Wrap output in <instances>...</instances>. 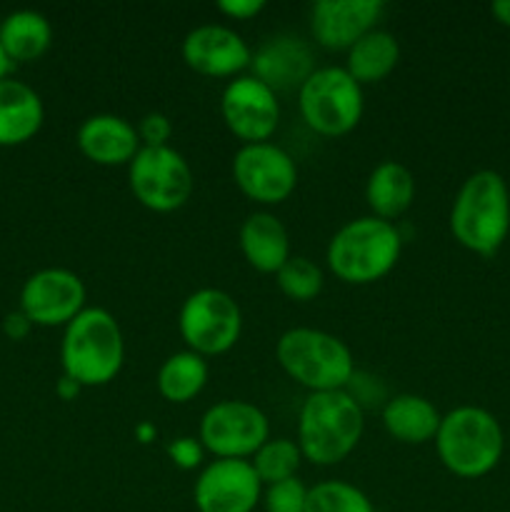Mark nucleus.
Wrapping results in <instances>:
<instances>
[{
  "label": "nucleus",
  "instance_id": "4468645a",
  "mask_svg": "<svg viewBox=\"0 0 510 512\" xmlns=\"http://www.w3.org/2000/svg\"><path fill=\"white\" fill-rule=\"evenodd\" d=\"M263 500V483L250 460L215 458L193 485L198 512H253Z\"/></svg>",
  "mask_w": 510,
  "mask_h": 512
},
{
  "label": "nucleus",
  "instance_id": "7ed1b4c3",
  "mask_svg": "<svg viewBox=\"0 0 510 512\" xmlns=\"http://www.w3.org/2000/svg\"><path fill=\"white\" fill-rule=\"evenodd\" d=\"M363 405L350 390L310 393L298 415V448L313 465H338L363 438Z\"/></svg>",
  "mask_w": 510,
  "mask_h": 512
},
{
  "label": "nucleus",
  "instance_id": "c85d7f7f",
  "mask_svg": "<svg viewBox=\"0 0 510 512\" xmlns=\"http://www.w3.org/2000/svg\"><path fill=\"white\" fill-rule=\"evenodd\" d=\"M305 500H308V488L298 478L265 485L263 490L265 512H305Z\"/></svg>",
  "mask_w": 510,
  "mask_h": 512
},
{
  "label": "nucleus",
  "instance_id": "473e14b6",
  "mask_svg": "<svg viewBox=\"0 0 510 512\" xmlns=\"http://www.w3.org/2000/svg\"><path fill=\"white\" fill-rule=\"evenodd\" d=\"M30 330H33V323H30V320L25 318V313H20V310H15V313L5 315V320H3V333L8 335L10 340H23V338H28Z\"/></svg>",
  "mask_w": 510,
  "mask_h": 512
},
{
  "label": "nucleus",
  "instance_id": "412c9836",
  "mask_svg": "<svg viewBox=\"0 0 510 512\" xmlns=\"http://www.w3.org/2000/svg\"><path fill=\"white\" fill-rule=\"evenodd\" d=\"M440 410L428 398L415 393H400L383 408V425L390 438L405 445H425L435 440L440 428Z\"/></svg>",
  "mask_w": 510,
  "mask_h": 512
},
{
  "label": "nucleus",
  "instance_id": "20e7f679",
  "mask_svg": "<svg viewBox=\"0 0 510 512\" xmlns=\"http://www.w3.org/2000/svg\"><path fill=\"white\" fill-rule=\"evenodd\" d=\"M435 450H438L440 463L455 478H485L503 460V425L490 410L478 408V405H460L440 420Z\"/></svg>",
  "mask_w": 510,
  "mask_h": 512
},
{
  "label": "nucleus",
  "instance_id": "a878e982",
  "mask_svg": "<svg viewBox=\"0 0 510 512\" xmlns=\"http://www.w3.org/2000/svg\"><path fill=\"white\" fill-rule=\"evenodd\" d=\"M255 473H258L260 483L275 485L283 480L298 478V468L303 463V453H300L298 443L290 438H270L258 453L250 458Z\"/></svg>",
  "mask_w": 510,
  "mask_h": 512
},
{
  "label": "nucleus",
  "instance_id": "c756f323",
  "mask_svg": "<svg viewBox=\"0 0 510 512\" xmlns=\"http://www.w3.org/2000/svg\"><path fill=\"white\" fill-rule=\"evenodd\" d=\"M135 130H138V138L143 148H165L168 140L173 138V123H170L168 115L158 113V110L145 113L140 118V123L135 125Z\"/></svg>",
  "mask_w": 510,
  "mask_h": 512
},
{
  "label": "nucleus",
  "instance_id": "9d476101",
  "mask_svg": "<svg viewBox=\"0 0 510 512\" xmlns=\"http://www.w3.org/2000/svg\"><path fill=\"white\" fill-rule=\"evenodd\" d=\"M198 440L215 458L250 460L270 440L268 415L248 400H220L200 418Z\"/></svg>",
  "mask_w": 510,
  "mask_h": 512
},
{
  "label": "nucleus",
  "instance_id": "b1692460",
  "mask_svg": "<svg viewBox=\"0 0 510 512\" xmlns=\"http://www.w3.org/2000/svg\"><path fill=\"white\" fill-rule=\"evenodd\" d=\"M53 43L50 20L38 10H15L0 23V45L10 63H33Z\"/></svg>",
  "mask_w": 510,
  "mask_h": 512
},
{
  "label": "nucleus",
  "instance_id": "f03ea898",
  "mask_svg": "<svg viewBox=\"0 0 510 512\" xmlns=\"http://www.w3.org/2000/svg\"><path fill=\"white\" fill-rule=\"evenodd\" d=\"M63 375L80 388H100L118 378L125 363V340L118 320L105 308H85L65 325L60 343Z\"/></svg>",
  "mask_w": 510,
  "mask_h": 512
},
{
  "label": "nucleus",
  "instance_id": "1a4fd4ad",
  "mask_svg": "<svg viewBox=\"0 0 510 512\" xmlns=\"http://www.w3.org/2000/svg\"><path fill=\"white\" fill-rule=\"evenodd\" d=\"M135 200L153 213H173L190 200L195 178L190 163L175 148H140L128 165Z\"/></svg>",
  "mask_w": 510,
  "mask_h": 512
},
{
  "label": "nucleus",
  "instance_id": "0eeeda50",
  "mask_svg": "<svg viewBox=\"0 0 510 512\" xmlns=\"http://www.w3.org/2000/svg\"><path fill=\"white\" fill-rule=\"evenodd\" d=\"M363 85L340 65L315 68L298 88V110L310 130L325 138L350 133L363 118Z\"/></svg>",
  "mask_w": 510,
  "mask_h": 512
},
{
  "label": "nucleus",
  "instance_id": "cd10ccee",
  "mask_svg": "<svg viewBox=\"0 0 510 512\" xmlns=\"http://www.w3.org/2000/svg\"><path fill=\"white\" fill-rule=\"evenodd\" d=\"M275 283L285 298L295 300V303H308V300L318 298L325 278L320 265H315L310 258L290 255L288 263L275 273Z\"/></svg>",
  "mask_w": 510,
  "mask_h": 512
},
{
  "label": "nucleus",
  "instance_id": "a211bd4d",
  "mask_svg": "<svg viewBox=\"0 0 510 512\" xmlns=\"http://www.w3.org/2000/svg\"><path fill=\"white\" fill-rule=\"evenodd\" d=\"M250 68L255 78L263 80L275 93L293 90L300 88L315 70L313 50L295 35H273L255 50Z\"/></svg>",
  "mask_w": 510,
  "mask_h": 512
},
{
  "label": "nucleus",
  "instance_id": "ddd939ff",
  "mask_svg": "<svg viewBox=\"0 0 510 512\" xmlns=\"http://www.w3.org/2000/svg\"><path fill=\"white\" fill-rule=\"evenodd\" d=\"M220 115L243 145L268 143L280 123L278 93L255 75H238L220 95Z\"/></svg>",
  "mask_w": 510,
  "mask_h": 512
},
{
  "label": "nucleus",
  "instance_id": "f257e3e1",
  "mask_svg": "<svg viewBox=\"0 0 510 512\" xmlns=\"http://www.w3.org/2000/svg\"><path fill=\"white\" fill-rule=\"evenodd\" d=\"M450 233L470 253L493 258L510 233V188L498 170H475L450 208Z\"/></svg>",
  "mask_w": 510,
  "mask_h": 512
},
{
  "label": "nucleus",
  "instance_id": "423d86ee",
  "mask_svg": "<svg viewBox=\"0 0 510 512\" xmlns=\"http://www.w3.org/2000/svg\"><path fill=\"white\" fill-rule=\"evenodd\" d=\"M280 368L310 393L345 390L355 375L348 345L318 328H290L275 343Z\"/></svg>",
  "mask_w": 510,
  "mask_h": 512
},
{
  "label": "nucleus",
  "instance_id": "4be33fe9",
  "mask_svg": "<svg viewBox=\"0 0 510 512\" xmlns=\"http://www.w3.org/2000/svg\"><path fill=\"white\" fill-rule=\"evenodd\" d=\"M365 200L375 218L393 223L415 200V178L410 168L398 160H383L375 165L365 183Z\"/></svg>",
  "mask_w": 510,
  "mask_h": 512
},
{
  "label": "nucleus",
  "instance_id": "6ab92c4d",
  "mask_svg": "<svg viewBox=\"0 0 510 512\" xmlns=\"http://www.w3.org/2000/svg\"><path fill=\"white\" fill-rule=\"evenodd\" d=\"M240 250L250 268L275 275L290 260V235L268 210H255L240 225Z\"/></svg>",
  "mask_w": 510,
  "mask_h": 512
},
{
  "label": "nucleus",
  "instance_id": "393cba45",
  "mask_svg": "<svg viewBox=\"0 0 510 512\" xmlns=\"http://www.w3.org/2000/svg\"><path fill=\"white\" fill-rule=\"evenodd\" d=\"M208 373V360L203 355L193 353V350H180L163 360L155 385L168 403L185 405L203 393Z\"/></svg>",
  "mask_w": 510,
  "mask_h": 512
},
{
  "label": "nucleus",
  "instance_id": "aec40b11",
  "mask_svg": "<svg viewBox=\"0 0 510 512\" xmlns=\"http://www.w3.org/2000/svg\"><path fill=\"white\" fill-rule=\"evenodd\" d=\"M45 108L40 95L20 80H0V145L28 143L43 128Z\"/></svg>",
  "mask_w": 510,
  "mask_h": 512
},
{
  "label": "nucleus",
  "instance_id": "f8f14e48",
  "mask_svg": "<svg viewBox=\"0 0 510 512\" xmlns=\"http://www.w3.org/2000/svg\"><path fill=\"white\" fill-rule=\"evenodd\" d=\"M88 290L80 275L68 268H43L30 275L20 288V313L33 325L65 328L88 305Z\"/></svg>",
  "mask_w": 510,
  "mask_h": 512
},
{
  "label": "nucleus",
  "instance_id": "9b49d317",
  "mask_svg": "<svg viewBox=\"0 0 510 512\" xmlns=\"http://www.w3.org/2000/svg\"><path fill=\"white\" fill-rule=\"evenodd\" d=\"M233 180L245 198L260 205H278L293 195L298 168L288 150L275 143L240 145L233 155Z\"/></svg>",
  "mask_w": 510,
  "mask_h": 512
},
{
  "label": "nucleus",
  "instance_id": "2eb2a0df",
  "mask_svg": "<svg viewBox=\"0 0 510 512\" xmlns=\"http://www.w3.org/2000/svg\"><path fill=\"white\" fill-rule=\"evenodd\" d=\"M183 60L205 78H238L250 68L253 50L243 35L220 23H205L190 30L183 40Z\"/></svg>",
  "mask_w": 510,
  "mask_h": 512
},
{
  "label": "nucleus",
  "instance_id": "72a5a7b5",
  "mask_svg": "<svg viewBox=\"0 0 510 512\" xmlns=\"http://www.w3.org/2000/svg\"><path fill=\"white\" fill-rule=\"evenodd\" d=\"M80 385L75 383V380H70L68 375H63V378L58 380V383H55V393H58V398L60 400H75L78 398V393H80Z\"/></svg>",
  "mask_w": 510,
  "mask_h": 512
},
{
  "label": "nucleus",
  "instance_id": "39448f33",
  "mask_svg": "<svg viewBox=\"0 0 510 512\" xmlns=\"http://www.w3.org/2000/svg\"><path fill=\"white\" fill-rule=\"evenodd\" d=\"M403 238L390 220L375 215L345 223L330 238L325 260L330 273L348 285H368L385 278L398 265Z\"/></svg>",
  "mask_w": 510,
  "mask_h": 512
},
{
  "label": "nucleus",
  "instance_id": "c9c22d12",
  "mask_svg": "<svg viewBox=\"0 0 510 512\" xmlns=\"http://www.w3.org/2000/svg\"><path fill=\"white\" fill-rule=\"evenodd\" d=\"M10 68H13V63H10V58H8V55H5L3 45H0V80L8 78Z\"/></svg>",
  "mask_w": 510,
  "mask_h": 512
},
{
  "label": "nucleus",
  "instance_id": "f704fd0d",
  "mask_svg": "<svg viewBox=\"0 0 510 512\" xmlns=\"http://www.w3.org/2000/svg\"><path fill=\"white\" fill-rule=\"evenodd\" d=\"M490 13H493V18L498 20L500 25L510 28V0H495V3L490 5Z\"/></svg>",
  "mask_w": 510,
  "mask_h": 512
},
{
  "label": "nucleus",
  "instance_id": "5701e85b",
  "mask_svg": "<svg viewBox=\"0 0 510 512\" xmlns=\"http://www.w3.org/2000/svg\"><path fill=\"white\" fill-rule=\"evenodd\" d=\"M345 53L348 58H345L343 68L348 70L350 78L360 85H373L393 73L400 60V45L393 33L373 28L358 43L350 45Z\"/></svg>",
  "mask_w": 510,
  "mask_h": 512
},
{
  "label": "nucleus",
  "instance_id": "f3484780",
  "mask_svg": "<svg viewBox=\"0 0 510 512\" xmlns=\"http://www.w3.org/2000/svg\"><path fill=\"white\" fill-rule=\"evenodd\" d=\"M80 153L95 165H130V160L143 148L138 130L123 115L95 113L80 123L75 133Z\"/></svg>",
  "mask_w": 510,
  "mask_h": 512
},
{
  "label": "nucleus",
  "instance_id": "7c9ffc66",
  "mask_svg": "<svg viewBox=\"0 0 510 512\" xmlns=\"http://www.w3.org/2000/svg\"><path fill=\"white\" fill-rule=\"evenodd\" d=\"M203 445L195 438H178L175 443L168 445V455L180 470H193L198 468L200 460H203Z\"/></svg>",
  "mask_w": 510,
  "mask_h": 512
},
{
  "label": "nucleus",
  "instance_id": "dca6fc26",
  "mask_svg": "<svg viewBox=\"0 0 510 512\" xmlns=\"http://www.w3.org/2000/svg\"><path fill=\"white\" fill-rule=\"evenodd\" d=\"M383 0H315L310 5V33L328 50H348L375 28Z\"/></svg>",
  "mask_w": 510,
  "mask_h": 512
},
{
  "label": "nucleus",
  "instance_id": "6e6552de",
  "mask_svg": "<svg viewBox=\"0 0 510 512\" xmlns=\"http://www.w3.org/2000/svg\"><path fill=\"white\" fill-rule=\"evenodd\" d=\"M178 330L188 350L213 358L235 348L243 330V313L225 290L200 288L180 305Z\"/></svg>",
  "mask_w": 510,
  "mask_h": 512
},
{
  "label": "nucleus",
  "instance_id": "bb28decb",
  "mask_svg": "<svg viewBox=\"0 0 510 512\" xmlns=\"http://www.w3.org/2000/svg\"><path fill=\"white\" fill-rule=\"evenodd\" d=\"M305 512H375L373 500L345 480H323L308 488Z\"/></svg>",
  "mask_w": 510,
  "mask_h": 512
},
{
  "label": "nucleus",
  "instance_id": "2f4dec72",
  "mask_svg": "<svg viewBox=\"0 0 510 512\" xmlns=\"http://www.w3.org/2000/svg\"><path fill=\"white\" fill-rule=\"evenodd\" d=\"M265 0H220L218 10L230 20H250L265 10Z\"/></svg>",
  "mask_w": 510,
  "mask_h": 512
}]
</instances>
